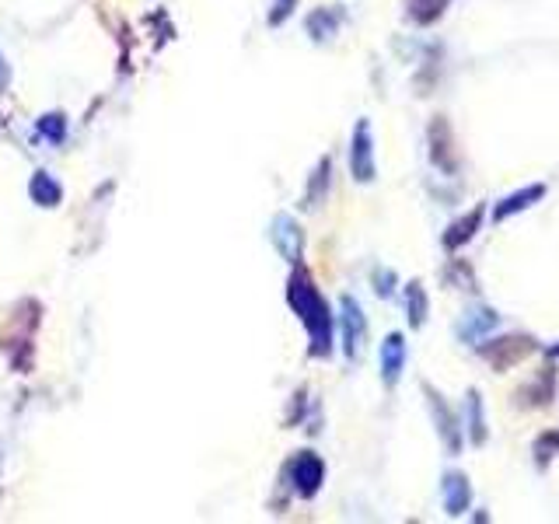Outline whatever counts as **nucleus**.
Returning a JSON list of instances; mask_svg holds the SVG:
<instances>
[{"label":"nucleus","mask_w":559,"mask_h":524,"mask_svg":"<svg viewBox=\"0 0 559 524\" xmlns=\"http://www.w3.org/2000/svg\"><path fill=\"white\" fill-rule=\"evenodd\" d=\"M287 301L294 308V315L304 322L311 339V357H329L332 353V311L329 301L318 294L315 280L304 269H294V276L287 280Z\"/></svg>","instance_id":"f257e3e1"},{"label":"nucleus","mask_w":559,"mask_h":524,"mask_svg":"<svg viewBox=\"0 0 559 524\" xmlns=\"http://www.w3.org/2000/svg\"><path fill=\"white\" fill-rule=\"evenodd\" d=\"M535 353V339L532 336H504L493 339V343H479V357H486L493 364V371H511V367L525 364Z\"/></svg>","instance_id":"f03ea898"},{"label":"nucleus","mask_w":559,"mask_h":524,"mask_svg":"<svg viewBox=\"0 0 559 524\" xmlns=\"http://www.w3.org/2000/svg\"><path fill=\"white\" fill-rule=\"evenodd\" d=\"M350 172L357 182H374V175H378V165H374V137H371V123H367V119H360L357 130H353Z\"/></svg>","instance_id":"7ed1b4c3"},{"label":"nucleus","mask_w":559,"mask_h":524,"mask_svg":"<svg viewBox=\"0 0 559 524\" xmlns=\"http://www.w3.org/2000/svg\"><path fill=\"white\" fill-rule=\"evenodd\" d=\"M339 329H343V353L350 360L360 357L364 339H367V318L353 297H343V301H339Z\"/></svg>","instance_id":"20e7f679"},{"label":"nucleus","mask_w":559,"mask_h":524,"mask_svg":"<svg viewBox=\"0 0 559 524\" xmlns=\"http://www.w3.org/2000/svg\"><path fill=\"white\" fill-rule=\"evenodd\" d=\"M287 472H290V483H294L297 497H315L325 483V465L315 451H301V455L287 465Z\"/></svg>","instance_id":"39448f33"},{"label":"nucleus","mask_w":559,"mask_h":524,"mask_svg":"<svg viewBox=\"0 0 559 524\" xmlns=\"http://www.w3.org/2000/svg\"><path fill=\"white\" fill-rule=\"evenodd\" d=\"M270 238H273V245H277V252L287 262H301L304 256V235H301V224L294 221V217H287V214H280V217H273V228H270Z\"/></svg>","instance_id":"423d86ee"},{"label":"nucleus","mask_w":559,"mask_h":524,"mask_svg":"<svg viewBox=\"0 0 559 524\" xmlns=\"http://www.w3.org/2000/svg\"><path fill=\"white\" fill-rule=\"evenodd\" d=\"M423 392H427V399H430V413H434L437 434H441L444 448H448L451 455H458V451H462V430H458V416L451 413V409H448V402H444L441 395H437L430 385L423 388Z\"/></svg>","instance_id":"0eeeda50"},{"label":"nucleus","mask_w":559,"mask_h":524,"mask_svg":"<svg viewBox=\"0 0 559 524\" xmlns=\"http://www.w3.org/2000/svg\"><path fill=\"white\" fill-rule=\"evenodd\" d=\"M430 158L441 172H455L458 168V151H455V137H451V126L444 116H434L430 123Z\"/></svg>","instance_id":"6e6552de"},{"label":"nucleus","mask_w":559,"mask_h":524,"mask_svg":"<svg viewBox=\"0 0 559 524\" xmlns=\"http://www.w3.org/2000/svg\"><path fill=\"white\" fill-rule=\"evenodd\" d=\"M497 325H500V315L483 304V308H472L469 315H462V322H458L455 332H458V339H462V343L479 346L493 329H497Z\"/></svg>","instance_id":"1a4fd4ad"},{"label":"nucleus","mask_w":559,"mask_h":524,"mask_svg":"<svg viewBox=\"0 0 559 524\" xmlns=\"http://www.w3.org/2000/svg\"><path fill=\"white\" fill-rule=\"evenodd\" d=\"M546 182H532V186H521L518 193H511V196H504V200L497 203V210H493V221H511L514 214H521V210H528V207H535L539 200H546Z\"/></svg>","instance_id":"9d476101"},{"label":"nucleus","mask_w":559,"mask_h":524,"mask_svg":"<svg viewBox=\"0 0 559 524\" xmlns=\"http://www.w3.org/2000/svg\"><path fill=\"white\" fill-rule=\"evenodd\" d=\"M402 371H406V339L399 332H392L381 343V378H385V385H395L402 378Z\"/></svg>","instance_id":"9b49d317"},{"label":"nucleus","mask_w":559,"mask_h":524,"mask_svg":"<svg viewBox=\"0 0 559 524\" xmlns=\"http://www.w3.org/2000/svg\"><path fill=\"white\" fill-rule=\"evenodd\" d=\"M472 504V486L469 479L462 476V472H448L444 476V511L451 514V518H458V514H465Z\"/></svg>","instance_id":"f8f14e48"},{"label":"nucleus","mask_w":559,"mask_h":524,"mask_svg":"<svg viewBox=\"0 0 559 524\" xmlns=\"http://www.w3.org/2000/svg\"><path fill=\"white\" fill-rule=\"evenodd\" d=\"M483 214H486V210L476 207V210H469L465 217H458V221L451 224L448 231H444V249L455 252V249H462V245H469L472 238H476L479 224H483Z\"/></svg>","instance_id":"ddd939ff"},{"label":"nucleus","mask_w":559,"mask_h":524,"mask_svg":"<svg viewBox=\"0 0 559 524\" xmlns=\"http://www.w3.org/2000/svg\"><path fill=\"white\" fill-rule=\"evenodd\" d=\"M339 25H343V11H339V7H318V11H311L308 21H304V28H308V35L315 42L332 39V35L339 32Z\"/></svg>","instance_id":"4468645a"},{"label":"nucleus","mask_w":559,"mask_h":524,"mask_svg":"<svg viewBox=\"0 0 559 524\" xmlns=\"http://www.w3.org/2000/svg\"><path fill=\"white\" fill-rule=\"evenodd\" d=\"M28 193H32V200L39 203V207H56V203L63 200L60 182H56L49 172H35L32 182H28Z\"/></svg>","instance_id":"2eb2a0df"},{"label":"nucleus","mask_w":559,"mask_h":524,"mask_svg":"<svg viewBox=\"0 0 559 524\" xmlns=\"http://www.w3.org/2000/svg\"><path fill=\"white\" fill-rule=\"evenodd\" d=\"M465 413H469V441L476 448H483L490 430H486V409H483V395L469 392V402H465Z\"/></svg>","instance_id":"dca6fc26"},{"label":"nucleus","mask_w":559,"mask_h":524,"mask_svg":"<svg viewBox=\"0 0 559 524\" xmlns=\"http://www.w3.org/2000/svg\"><path fill=\"white\" fill-rule=\"evenodd\" d=\"M553 392H556V371L553 367H542L539 381H532V385L521 392V395H528V399H521V402H525V406H546V402L553 399Z\"/></svg>","instance_id":"f3484780"},{"label":"nucleus","mask_w":559,"mask_h":524,"mask_svg":"<svg viewBox=\"0 0 559 524\" xmlns=\"http://www.w3.org/2000/svg\"><path fill=\"white\" fill-rule=\"evenodd\" d=\"M448 4L451 0H406L409 18H413L416 25H434V21H441Z\"/></svg>","instance_id":"a211bd4d"},{"label":"nucleus","mask_w":559,"mask_h":524,"mask_svg":"<svg viewBox=\"0 0 559 524\" xmlns=\"http://www.w3.org/2000/svg\"><path fill=\"white\" fill-rule=\"evenodd\" d=\"M406 311H409V325H413V329H420V325L427 322L430 301H427L423 283H409L406 287Z\"/></svg>","instance_id":"6ab92c4d"},{"label":"nucleus","mask_w":559,"mask_h":524,"mask_svg":"<svg viewBox=\"0 0 559 524\" xmlns=\"http://www.w3.org/2000/svg\"><path fill=\"white\" fill-rule=\"evenodd\" d=\"M329 172H332V161H329V158H322V161H318V168H315V175H311L308 193H304V207L315 210L318 203L325 200V189H329Z\"/></svg>","instance_id":"aec40b11"},{"label":"nucleus","mask_w":559,"mask_h":524,"mask_svg":"<svg viewBox=\"0 0 559 524\" xmlns=\"http://www.w3.org/2000/svg\"><path fill=\"white\" fill-rule=\"evenodd\" d=\"M39 130H42V137H49L53 144H63V137H67V119H63L60 112H49V116L39 119Z\"/></svg>","instance_id":"412c9836"},{"label":"nucleus","mask_w":559,"mask_h":524,"mask_svg":"<svg viewBox=\"0 0 559 524\" xmlns=\"http://www.w3.org/2000/svg\"><path fill=\"white\" fill-rule=\"evenodd\" d=\"M374 290H378L381 297H392V290H395L392 269H374Z\"/></svg>","instance_id":"4be33fe9"},{"label":"nucleus","mask_w":559,"mask_h":524,"mask_svg":"<svg viewBox=\"0 0 559 524\" xmlns=\"http://www.w3.org/2000/svg\"><path fill=\"white\" fill-rule=\"evenodd\" d=\"M294 7H297V0H277V4H273V11H270V25L273 28L283 25V21L294 14Z\"/></svg>","instance_id":"5701e85b"},{"label":"nucleus","mask_w":559,"mask_h":524,"mask_svg":"<svg viewBox=\"0 0 559 524\" xmlns=\"http://www.w3.org/2000/svg\"><path fill=\"white\" fill-rule=\"evenodd\" d=\"M553 448L559 451V434H546L539 441V448H535V451H539V465H546L549 458H553Z\"/></svg>","instance_id":"b1692460"},{"label":"nucleus","mask_w":559,"mask_h":524,"mask_svg":"<svg viewBox=\"0 0 559 524\" xmlns=\"http://www.w3.org/2000/svg\"><path fill=\"white\" fill-rule=\"evenodd\" d=\"M7 88H11V67H7L4 53H0V95H7Z\"/></svg>","instance_id":"393cba45"},{"label":"nucleus","mask_w":559,"mask_h":524,"mask_svg":"<svg viewBox=\"0 0 559 524\" xmlns=\"http://www.w3.org/2000/svg\"><path fill=\"white\" fill-rule=\"evenodd\" d=\"M549 357H559V343H556V346H549Z\"/></svg>","instance_id":"a878e982"}]
</instances>
